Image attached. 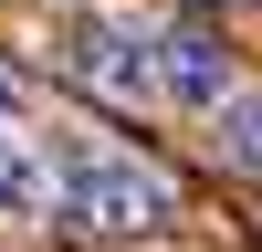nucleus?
Masks as SVG:
<instances>
[{"instance_id": "f257e3e1", "label": "nucleus", "mask_w": 262, "mask_h": 252, "mask_svg": "<svg viewBox=\"0 0 262 252\" xmlns=\"http://www.w3.org/2000/svg\"><path fill=\"white\" fill-rule=\"evenodd\" d=\"M63 221L137 242V231H168V221H179V189H168L147 158H126V147H84V158L63 168Z\"/></svg>"}, {"instance_id": "f03ea898", "label": "nucleus", "mask_w": 262, "mask_h": 252, "mask_svg": "<svg viewBox=\"0 0 262 252\" xmlns=\"http://www.w3.org/2000/svg\"><path fill=\"white\" fill-rule=\"evenodd\" d=\"M63 74L95 84V95H158V32H137V21H74V53H63Z\"/></svg>"}, {"instance_id": "7ed1b4c3", "label": "nucleus", "mask_w": 262, "mask_h": 252, "mask_svg": "<svg viewBox=\"0 0 262 252\" xmlns=\"http://www.w3.org/2000/svg\"><path fill=\"white\" fill-rule=\"evenodd\" d=\"M158 95H179V105H231V53L200 32V21H168V32H158Z\"/></svg>"}, {"instance_id": "20e7f679", "label": "nucleus", "mask_w": 262, "mask_h": 252, "mask_svg": "<svg viewBox=\"0 0 262 252\" xmlns=\"http://www.w3.org/2000/svg\"><path fill=\"white\" fill-rule=\"evenodd\" d=\"M53 200H63V179H53L21 137H0V221H42Z\"/></svg>"}, {"instance_id": "39448f33", "label": "nucleus", "mask_w": 262, "mask_h": 252, "mask_svg": "<svg viewBox=\"0 0 262 252\" xmlns=\"http://www.w3.org/2000/svg\"><path fill=\"white\" fill-rule=\"evenodd\" d=\"M221 158L231 168H262V95H231L221 105Z\"/></svg>"}, {"instance_id": "423d86ee", "label": "nucleus", "mask_w": 262, "mask_h": 252, "mask_svg": "<svg viewBox=\"0 0 262 252\" xmlns=\"http://www.w3.org/2000/svg\"><path fill=\"white\" fill-rule=\"evenodd\" d=\"M0 116H21V63L0 53Z\"/></svg>"}]
</instances>
